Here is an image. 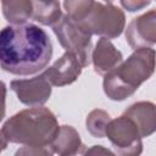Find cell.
<instances>
[{
    "mask_svg": "<svg viewBox=\"0 0 156 156\" xmlns=\"http://www.w3.org/2000/svg\"><path fill=\"white\" fill-rule=\"evenodd\" d=\"M82 63L77 56L69 51L61 56L50 68H48L43 76L49 80L50 84L62 87L74 82L82 72Z\"/></svg>",
    "mask_w": 156,
    "mask_h": 156,
    "instance_id": "cell-9",
    "label": "cell"
},
{
    "mask_svg": "<svg viewBox=\"0 0 156 156\" xmlns=\"http://www.w3.org/2000/svg\"><path fill=\"white\" fill-rule=\"evenodd\" d=\"M124 115L134 121L141 136H147L156 130V106L154 104L136 102L132 105Z\"/></svg>",
    "mask_w": 156,
    "mask_h": 156,
    "instance_id": "cell-10",
    "label": "cell"
},
{
    "mask_svg": "<svg viewBox=\"0 0 156 156\" xmlns=\"http://www.w3.org/2000/svg\"><path fill=\"white\" fill-rule=\"evenodd\" d=\"M52 57L48 33L34 23L6 26L0 34V63L5 72L16 76L38 73Z\"/></svg>",
    "mask_w": 156,
    "mask_h": 156,
    "instance_id": "cell-1",
    "label": "cell"
},
{
    "mask_svg": "<svg viewBox=\"0 0 156 156\" xmlns=\"http://www.w3.org/2000/svg\"><path fill=\"white\" fill-rule=\"evenodd\" d=\"M60 128L51 111L45 107L23 110L10 117L1 128L2 149L7 143L27 147H44L51 144Z\"/></svg>",
    "mask_w": 156,
    "mask_h": 156,
    "instance_id": "cell-2",
    "label": "cell"
},
{
    "mask_svg": "<svg viewBox=\"0 0 156 156\" xmlns=\"http://www.w3.org/2000/svg\"><path fill=\"white\" fill-rule=\"evenodd\" d=\"M10 88L16 93L17 99L28 106L43 105L51 94L50 83L43 74L30 79L12 80L10 83Z\"/></svg>",
    "mask_w": 156,
    "mask_h": 156,
    "instance_id": "cell-7",
    "label": "cell"
},
{
    "mask_svg": "<svg viewBox=\"0 0 156 156\" xmlns=\"http://www.w3.org/2000/svg\"><path fill=\"white\" fill-rule=\"evenodd\" d=\"M54 33L58 38L60 44L69 52L74 54L83 67L90 63L91 33L77 20L69 15L52 26Z\"/></svg>",
    "mask_w": 156,
    "mask_h": 156,
    "instance_id": "cell-4",
    "label": "cell"
},
{
    "mask_svg": "<svg viewBox=\"0 0 156 156\" xmlns=\"http://www.w3.org/2000/svg\"><path fill=\"white\" fill-rule=\"evenodd\" d=\"M154 69L155 51L149 48L136 49L127 61L105 74L104 90L112 100H124L149 79Z\"/></svg>",
    "mask_w": 156,
    "mask_h": 156,
    "instance_id": "cell-3",
    "label": "cell"
},
{
    "mask_svg": "<svg viewBox=\"0 0 156 156\" xmlns=\"http://www.w3.org/2000/svg\"><path fill=\"white\" fill-rule=\"evenodd\" d=\"M126 38L133 49H140L156 43V10H151L129 23Z\"/></svg>",
    "mask_w": 156,
    "mask_h": 156,
    "instance_id": "cell-8",
    "label": "cell"
},
{
    "mask_svg": "<svg viewBox=\"0 0 156 156\" xmlns=\"http://www.w3.org/2000/svg\"><path fill=\"white\" fill-rule=\"evenodd\" d=\"M94 4V0H65V9L72 18L82 21L91 11Z\"/></svg>",
    "mask_w": 156,
    "mask_h": 156,
    "instance_id": "cell-16",
    "label": "cell"
},
{
    "mask_svg": "<svg viewBox=\"0 0 156 156\" xmlns=\"http://www.w3.org/2000/svg\"><path fill=\"white\" fill-rule=\"evenodd\" d=\"M106 1H111V0H106Z\"/></svg>",
    "mask_w": 156,
    "mask_h": 156,
    "instance_id": "cell-19",
    "label": "cell"
},
{
    "mask_svg": "<svg viewBox=\"0 0 156 156\" xmlns=\"http://www.w3.org/2000/svg\"><path fill=\"white\" fill-rule=\"evenodd\" d=\"M39 1H46V0H39Z\"/></svg>",
    "mask_w": 156,
    "mask_h": 156,
    "instance_id": "cell-18",
    "label": "cell"
},
{
    "mask_svg": "<svg viewBox=\"0 0 156 156\" xmlns=\"http://www.w3.org/2000/svg\"><path fill=\"white\" fill-rule=\"evenodd\" d=\"M2 13L11 24L24 23L33 16V0H1Z\"/></svg>",
    "mask_w": 156,
    "mask_h": 156,
    "instance_id": "cell-12",
    "label": "cell"
},
{
    "mask_svg": "<svg viewBox=\"0 0 156 156\" xmlns=\"http://www.w3.org/2000/svg\"><path fill=\"white\" fill-rule=\"evenodd\" d=\"M106 135L119 154H140V132L132 118L123 115L117 119L110 121Z\"/></svg>",
    "mask_w": 156,
    "mask_h": 156,
    "instance_id": "cell-6",
    "label": "cell"
},
{
    "mask_svg": "<svg viewBox=\"0 0 156 156\" xmlns=\"http://www.w3.org/2000/svg\"><path fill=\"white\" fill-rule=\"evenodd\" d=\"M32 17L44 26H54L62 17L58 1L57 0H46V1L33 0Z\"/></svg>",
    "mask_w": 156,
    "mask_h": 156,
    "instance_id": "cell-13",
    "label": "cell"
},
{
    "mask_svg": "<svg viewBox=\"0 0 156 156\" xmlns=\"http://www.w3.org/2000/svg\"><path fill=\"white\" fill-rule=\"evenodd\" d=\"M122 5L128 11H136L150 4V0H121Z\"/></svg>",
    "mask_w": 156,
    "mask_h": 156,
    "instance_id": "cell-17",
    "label": "cell"
},
{
    "mask_svg": "<svg viewBox=\"0 0 156 156\" xmlns=\"http://www.w3.org/2000/svg\"><path fill=\"white\" fill-rule=\"evenodd\" d=\"M122 61V54L106 39L101 38L93 52V62L95 72L99 74H106L115 68L118 62Z\"/></svg>",
    "mask_w": 156,
    "mask_h": 156,
    "instance_id": "cell-11",
    "label": "cell"
},
{
    "mask_svg": "<svg viewBox=\"0 0 156 156\" xmlns=\"http://www.w3.org/2000/svg\"><path fill=\"white\" fill-rule=\"evenodd\" d=\"M79 146H83L80 144L79 135L73 128L68 126H62L60 128L52 143L54 151L58 154H76L79 151Z\"/></svg>",
    "mask_w": 156,
    "mask_h": 156,
    "instance_id": "cell-14",
    "label": "cell"
},
{
    "mask_svg": "<svg viewBox=\"0 0 156 156\" xmlns=\"http://www.w3.org/2000/svg\"><path fill=\"white\" fill-rule=\"evenodd\" d=\"M110 122V116L102 110H94L87 117V129L96 138L106 135V128Z\"/></svg>",
    "mask_w": 156,
    "mask_h": 156,
    "instance_id": "cell-15",
    "label": "cell"
},
{
    "mask_svg": "<svg viewBox=\"0 0 156 156\" xmlns=\"http://www.w3.org/2000/svg\"><path fill=\"white\" fill-rule=\"evenodd\" d=\"M79 22L91 34L112 39L118 37L123 30L124 15L118 7L95 2L88 16Z\"/></svg>",
    "mask_w": 156,
    "mask_h": 156,
    "instance_id": "cell-5",
    "label": "cell"
}]
</instances>
